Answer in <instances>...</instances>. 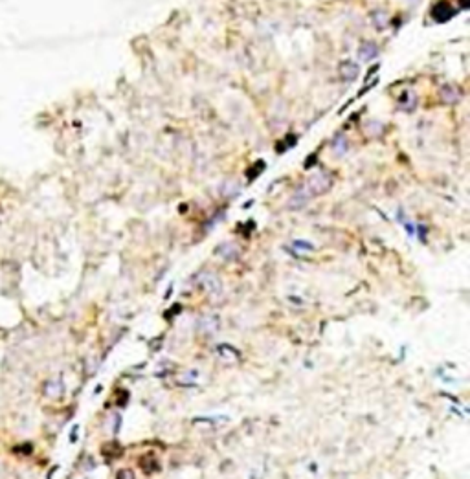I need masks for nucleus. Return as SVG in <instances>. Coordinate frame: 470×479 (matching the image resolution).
Returning a JSON list of instances; mask_svg holds the SVG:
<instances>
[{"label": "nucleus", "instance_id": "1", "mask_svg": "<svg viewBox=\"0 0 470 479\" xmlns=\"http://www.w3.org/2000/svg\"><path fill=\"white\" fill-rule=\"evenodd\" d=\"M333 185V175L329 171H321L318 175H312L307 184L303 185L300 191L296 193V197H292V208H300L305 202H309L314 197H320L325 191H329V187Z\"/></svg>", "mask_w": 470, "mask_h": 479}, {"label": "nucleus", "instance_id": "2", "mask_svg": "<svg viewBox=\"0 0 470 479\" xmlns=\"http://www.w3.org/2000/svg\"><path fill=\"white\" fill-rule=\"evenodd\" d=\"M338 74H340V77H342L345 83H351V81H355L358 77L360 68H358V64L353 63V61H342L340 66H338Z\"/></svg>", "mask_w": 470, "mask_h": 479}, {"label": "nucleus", "instance_id": "3", "mask_svg": "<svg viewBox=\"0 0 470 479\" xmlns=\"http://www.w3.org/2000/svg\"><path fill=\"white\" fill-rule=\"evenodd\" d=\"M358 54L364 61H371V59H375V57L378 55V46H376L375 42H364V44L360 46Z\"/></svg>", "mask_w": 470, "mask_h": 479}, {"label": "nucleus", "instance_id": "4", "mask_svg": "<svg viewBox=\"0 0 470 479\" xmlns=\"http://www.w3.org/2000/svg\"><path fill=\"white\" fill-rule=\"evenodd\" d=\"M204 287L211 292V294H217L219 290H221V283H219V279H217L215 276H204Z\"/></svg>", "mask_w": 470, "mask_h": 479}, {"label": "nucleus", "instance_id": "5", "mask_svg": "<svg viewBox=\"0 0 470 479\" xmlns=\"http://www.w3.org/2000/svg\"><path fill=\"white\" fill-rule=\"evenodd\" d=\"M118 479H134V476H132V472L131 470H121L120 474H118Z\"/></svg>", "mask_w": 470, "mask_h": 479}]
</instances>
